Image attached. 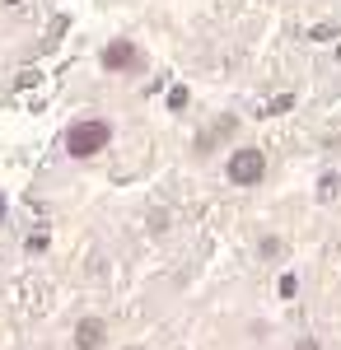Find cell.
I'll list each match as a JSON object with an SVG mask.
<instances>
[{"label": "cell", "instance_id": "obj_1", "mask_svg": "<svg viewBox=\"0 0 341 350\" xmlns=\"http://www.w3.org/2000/svg\"><path fill=\"white\" fill-rule=\"evenodd\" d=\"M108 140H112V126L103 117H84L75 126H66V154L71 159H94V154L108 150Z\"/></svg>", "mask_w": 341, "mask_h": 350}, {"label": "cell", "instance_id": "obj_2", "mask_svg": "<svg viewBox=\"0 0 341 350\" xmlns=\"http://www.w3.org/2000/svg\"><path fill=\"white\" fill-rule=\"evenodd\" d=\"M225 178L234 183V187H257L266 178V154L257 150V145H243V150H234L229 159H225Z\"/></svg>", "mask_w": 341, "mask_h": 350}, {"label": "cell", "instance_id": "obj_3", "mask_svg": "<svg viewBox=\"0 0 341 350\" xmlns=\"http://www.w3.org/2000/svg\"><path fill=\"white\" fill-rule=\"evenodd\" d=\"M99 66L112 70V75H131V70H140V47H136L131 38H112L99 52Z\"/></svg>", "mask_w": 341, "mask_h": 350}, {"label": "cell", "instance_id": "obj_4", "mask_svg": "<svg viewBox=\"0 0 341 350\" xmlns=\"http://www.w3.org/2000/svg\"><path fill=\"white\" fill-rule=\"evenodd\" d=\"M103 341H108L103 318H79L75 323V350H99Z\"/></svg>", "mask_w": 341, "mask_h": 350}, {"label": "cell", "instance_id": "obj_5", "mask_svg": "<svg viewBox=\"0 0 341 350\" xmlns=\"http://www.w3.org/2000/svg\"><path fill=\"white\" fill-rule=\"evenodd\" d=\"M234 126H238L234 117H220V122H215V126H210V131H206V135H197V145H192V150H197V154H206L210 145H215V140H225V135L234 131Z\"/></svg>", "mask_w": 341, "mask_h": 350}, {"label": "cell", "instance_id": "obj_6", "mask_svg": "<svg viewBox=\"0 0 341 350\" xmlns=\"http://www.w3.org/2000/svg\"><path fill=\"white\" fill-rule=\"evenodd\" d=\"M168 108H173V112H183V108H187V89H183V84L168 94Z\"/></svg>", "mask_w": 341, "mask_h": 350}, {"label": "cell", "instance_id": "obj_7", "mask_svg": "<svg viewBox=\"0 0 341 350\" xmlns=\"http://www.w3.org/2000/svg\"><path fill=\"white\" fill-rule=\"evenodd\" d=\"M286 252V243L281 239H262V257H281Z\"/></svg>", "mask_w": 341, "mask_h": 350}, {"label": "cell", "instance_id": "obj_8", "mask_svg": "<svg viewBox=\"0 0 341 350\" xmlns=\"http://www.w3.org/2000/svg\"><path fill=\"white\" fill-rule=\"evenodd\" d=\"M294 290H299V280H294V275H281V295L290 299V295H294Z\"/></svg>", "mask_w": 341, "mask_h": 350}, {"label": "cell", "instance_id": "obj_9", "mask_svg": "<svg viewBox=\"0 0 341 350\" xmlns=\"http://www.w3.org/2000/svg\"><path fill=\"white\" fill-rule=\"evenodd\" d=\"M294 350H323V346H318L314 336H304V341H294Z\"/></svg>", "mask_w": 341, "mask_h": 350}, {"label": "cell", "instance_id": "obj_10", "mask_svg": "<svg viewBox=\"0 0 341 350\" xmlns=\"http://www.w3.org/2000/svg\"><path fill=\"white\" fill-rule=\"evenodd\" d=\"M5 5H19V0H5Z\"/></svg>", "mask_w": 341, "mask_h": 350}]
</instances>
